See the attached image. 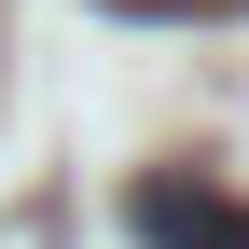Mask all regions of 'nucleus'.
Returning <instances> with one entry per match:
<instances>
[{
  "label": "nucleus",
  "instance_id": "obj_1",
  "mask_svg": "<svg viewBox=\"0 0 249 249\" xmlns=\"http://www.w3.org/2000/svg\"><path fill=\"white\" fill-rule=\"evenodd\" d=\"M124 222H139V249H249V194H222V180H180V166H152L139 194H124Z\"/></svg>",
  "mask_w": 249,
  "mask_h": 249
}]
</instances>
